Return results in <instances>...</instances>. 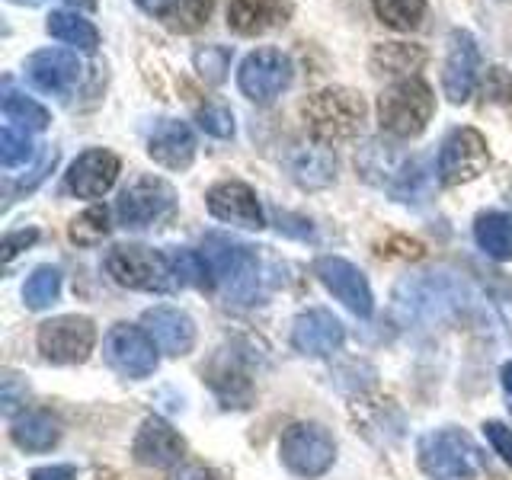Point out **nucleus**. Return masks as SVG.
I'll return each mask as SVG.
<instances>
[{
	"label": "nucleus",
	"instance_id": "f257e3e1",
	"mask_svg": "<svg viewBox=\"0 0 512 480\" xmlns=\"http://www.w3.org/2000/svg\"><path fill=\"white\" fill-rule=\"evenodd\" d=\"M477 301L471 282L452 269L407 272L394 285L391 311L404 327H432L464 314Z\"/></svg>",
	"mask_w": 512,
	"mask_h": 480
},
{
	"label": "nucleus",
	"instance_id": "f03ea898",
	"mask_svg": "<svg viewBox=\"0 0 512 480\" xmlns=\"http://www.w3.org/2000/svg\"><path fill=\"white\" fill-rule=\"evenodd\" d=\"M205 260L212 266V282L221 288L228 304H260L263 298V263L253 247L237 244L231 237L208 234L205 237Z\"/></svg>",
	"mask_w": 512,
	"mask_h": 480
},
{
	"label": "nucleus",
	"instance_id": "7ed1b4c3",
	"mask_svg": "<svg viewBox=\"0 0 512 480\" xmlns=\"http://www.w3.org/2000/svg\"><path fill=\"white\" fill-rule=\"evenodd\" d=\"M436 112V96L423 77H404L384 87L378 96V122L381 132L397 141H410L426 132Z\"/></svg>",
	"mask_w": 512,
	"mask_h": 480
},
{
	"label": "nucleus",
	"instance_id": "20e7f679",
	"mask_svg": "<svg viewBox=\"0 0 512 480\" xmlns=\"http://www.w3.org/2000/svg\"><path fill=\"white\" fill-rule=\"evenodd\" d=\"M301 112L317 144H336L356 138L365 119V100L349 87H327L314 93Z\"/></svg>",
	"mask_w": 512,
	"mask_h": 480
},
{
	"label": "nucleus",
	"instance_id": "39448f33",
	"mask_svg": "<svg viewBox=\"0 0 512 480\" xmlns=\"http://www.w3.org/2000/svg\"><path fill=\"white\" fill-rule=\"evenodd\" d=\"M106 272L109 279L122 285V288H132V292H173L180 288L173 279V266H170V256L160 253L154 247H144V244H119L106 253Z\"/></svg>",
	"mask_w": 512,
	"mask_h": 480
},
{
	"label": "nucleus",
	"instance_id": "423d86ee",
	"mask_svg": "<svg viewBox=\"0 0 512 480\" xmlns=\"http://www.w3.org/2000/svg\"><path fill=\"white\" fill-rule=\"evenodd\" d=\"M416 458L429 480H477V448L461 429H432L416 445Z\"/></svg>",
	"mask_w": 512,
	"mask_h": 480
},
{
	"label": "nucleus",
	"instance_id": "0eeeda50",
	"mask_svg": "<svg viewBox=\"0 0 512 480\" xmlns=\"http://www.w3.org/2000/svg\"><path fill=\"white\" fill-rule=\"evenodd\" d=\"M279 458L295 477H324L336 461V442L320 423H292L279 439Z\"/></svg>",
	"mask_w": 512,
	"mask_h": 480
},
{
	"label": "nucleus",
	"instance_id": "6e6552de",
	"mask_svg": "<svg viewBox=\"0 0 512 480\" xmlns=\"http://www.w3.org/2000/svg\"><path fill=\"white\" fill-rule=\"evenodd\" d=\"M295 64L282 48H256L237 68V87L256 106L276 103L279 96L292 87Z\"/></svg>",
	"mask_w": 512,
	"mask_h": 480
},
{
	"label": "nucleus",
	"instance_id": "1a4fd4ad",
	"mask_svg": "<svg viewBox=\"0 0 512 480\" xmlns=\"http://www.w3.org/2000/svg\"><path fill=\"white\" fill-rule=\"evenodd\" d=\"M173 208H176V189L167 180H160V176H135L116 199L119 224L132 231L154 228L157 221L173 215Z\"/></svg>",
	"mask_w": 512,
	"mask_h": 480
},
{
	"label": "nucleus",
	"instance_id": "9d476101",
	"mask_svg": "<svg viewBox=\"0 0 512 480\" xmlns=\"http://www.w3.org/2000/svg\"><path fill=\"white\" fill-rule=\"evenodd\" d=\"M39 352L52 365H80L96 346V324L84 314H61L45 320L36 333Z\"/></svg>",
	"mask_w": 512,
	"mask_h": 480
},
{
	"label": "nucleus",
	"instance_id": "9b49d317",
	"mask_svg": "<svg viewBox=\"0 0 512 480\" xmlns=\"http://www.w3.org/2000/svg\"><path fill=\"white\" fill-rule=\"evenodd\" d=\"M157 343L148 336L144 327L132 324H116L109 327L106 340H103V359L116 375L122 378H151L157 372Z\"/></svg>",
	"mask_w": 512,
	"mask_h": 480
},
{
	"label": "nucleus",
	"instance_id": "f8f14e48",
	"mask_svg": "<svg viewBox=\"0 0 512 480\" xmlns=\"http://www.w3.org/2000/svg\"><path fill=\"white\" fill-rule=\"evenodd\" d=\"M490 164V151H487V138L477 132V128H452L445 135L436 167H439V180L442 186H461L477 180L480 173Z\"/></svg>",
	"mask_w": 512,
	"mask_h": 480
},
{
	"label": "nucleus",
	"instance_id": "ddd939ff",
	"mask_svg": "<svg viewBox=\"0 0 512 480\" xmlns=\"http://www.w3.org/2000/svg\"><path fill=\"white\" fill-rule=\"evenodd\" d=\"M314 276L343 308H349L356 317H372L375 295H372V285L365 279V272L356 263L343 260V256H317Z\"/></svg>",
	"mask_w": 512,
	"mask_h": 480
},
{
	"label": "nucleus",
	"instance_id": "4468645a",
	"mask_svg": "<svg viewBox=\"0 0 512 480\" xmlns=\"http://www.w3.org/2000/svg\"><path fill=\"white\" fill-rule=\"evenodd\" d=\"M205 205L212 218L231 224V228H244V231H260L266 228V212L260 199H256L253 186L240 183V180H221L205 192Z\"/></svg>",
	"mask_w": 512,
	"mask_h": 480
},
{
	"label": "nucleus",
	"instance_id": "2eb2a0df",
	"mask_svg": "<svg viewBox=\"0 0 512 480\" xmlns=\"http://www.w3.org/2000/svg\"><path fill=\"white\" fill-rule=\"evenodd\" d=\"M119 173L122 164L116 154L106 148H90L71 160L68 173H64V189L77 199H103L116 186Z\"/></svg>",
	"mask_w": 512,
	"mask_h": 480
},
{
	"label": "nucleus",
	"instance_id": "dca6fc26",
	"mask_svg": "<svg viewBox=\"0 0 512 480\" xmlns=\"http://www.w3.org/2000/svg\"><path fill=\"white\" fill-rule=\"evenodd\" d=\"M477 71H480V48L471 32L455 29L452 39H448V55H445V68H442V90L448 96V103H468L474 84H477Z\"/></svg>",
	"mask_w": 512,
	"mask_h": 480
},
{
	"label": "nucleus",
	"instance_id": "f3484780",
	"mask_svg": "<svg viewBox=\"0 0 512 480\" xmlns=\"http://www.w3.org/2000/svg\"><path fill=\"white\" fill-rule=\"evenodd\" d=\"M346 343V327L343 320L327 308H311L301 311L292 324V346L301 356L311 359H327L333 352H340Z\"/></svg>",
	"mask_w": 512,
	"mask_h": 480
},
{
	"label": "nucleus",
	"instance_id": "a211bd4d",
	"mask_svg": "<svg viewBox=\"0 0 512 480\" xmlns=\"http://www.w3.org/2000/svg\"><path fill=\"white\" fill-rule=\"evenodd\" d=\"M186 452L183 436L160 416H148L132 442V455L144 468H173Z\"/></svg>",
	"mask_w": 512,
	"mask_h": 480
},
{
	"label": "nucleus",
	"instance_id": "6ab92c4d",
	"mask_svg": "<svg viewBox=\"0 0 512 480\" xmlns=\"http://www.w3.org/2000/svg\"><path fill=\"white\" fill-rule=\"evenodd\" d=\"M26 77L42 93L68 96L80 80V61L74 52H64V48H42V52L29 55Z\"/></svg>",
	"mask_w": 512,
	"mask_h": 480
},
{
	"label": "nucleus",
	"instance_id": "aec40b11",
	"mask_svg": "<svg viewBox=\"0 0 512 480\" xmlns=\"http://www.w3.org/2000/svg\"><path fill=\"white\" fill-rule=\"evenodd\" d=\"M141 327L167 356H186L196 346V320L180 308H170V304H157V308L144 311Z\"/></svg>",
	"mask_w": 512,
	"mask_h": 480
},
{
	"label": "nucleus",
	"instance_id": "412c9836",
	"mask_svg": "<svg viewBox=\"0 0 512 480\" xmlns=\"http://www.w3.org/2000/svg\"><path fill=\"white\" fill-rule=\"evenodd\" d=\"M292 20V0H231L228 29L244 39L266 36V32Z\"/></svg>",
	"mask_w": 512,
	"mask_h": 480
},
{
	"label": "nucleus",
	"instance_id": "4be33fe9",
	"mask_svg": "<svg viewBox=\"0 0 512 480\" xmlns=\"http://www.w3.org/2000/svg\"><path fill=\"white\" fill-rule=\"evenodd\" d=\"M148 154L164 170H186L196 160V135L180 119H160L148 135Z\"/></svg>",
	"mask_w": 512,
	"mask_h": 480
},
{
	"label": "nucleus",
	"instance_id": "5701e85b",
	"mask_svg": "<svg viewBox=\"0 0 512 480\" xmlns=\"http://www.w3.org/2000/svg\"><path fill=\"white\" fill-rule=\"evenodd\" d=\"M407 160H410V154L400 151L391 138H368L356 154V167L372 186L391 192L400 170L407 167Z\"/></svg>",
	"mask_w": 512,
	"mask_h": 480
},
{
	"label": "nucleus",
	"instance_id": "b1692460",
	"mask_svg": "<svg viewBox=\"0 0 512 480\" xmlns=\"http://www.w3.org/2000/svg\"><path fill=\"white\" fill-rule=\"evenodd\" d=\"M285 167L301 189H327L336 183V157L327 151V144H295L285 157Z\"/></svg>",
	"mask_w": 512,
	"mask_h": 480
},
{
	"label": "nucleus",
	"instance_id": "393cba45",
	"mask_svg": "<svg viewBox=\"0 0 512 480\" xmlns=\"http://www.w3.org/2000/svg\"><path fill=\"white\" fill-rule=\"evenodd\" d=\"M135 4L164 29L180 32V36L199 32L212 16V0H135Z\"/></svg>",
	"mask_w": 512,
	"mask_h": 480
},
{
	"label": "nucleus",
	"instance_id": "a878e982",
	"mask_svg": "<svg viewBox=\"0 0 512 480\" xmlns=\"http://www.w3.org/2000/svg\"><path fill=\"white\" fill-rule=\"evenodd\" d=\"M10 436L23 452H48L61 439V423L52 410H23L10 423Z\"/></svg>",
	"mask_w": 512,
	"mask_h": 480
},
{
	"label": "nucleus",
	"instance_id": "bb28decb",
	"mask_svg": "<svg viewBox=\"0 0 512 480\" xmlns=\"http://www.w3.org/2000/svg\"><path fill=\"white\" fill-rule=\"evenodd\" d=\"M436 173L439 167L432 164L426 154H410L407 167L400 170L397 183L391 186L388 196L404 202V205H420L432 196V183H436Z\"/></svg>",
	"mask_w": 512,
	"mask_h": 480
},
{
	"label": "nucleus",
	"instance_id": "cd10ccee",
	"mask_svg": "<svg viewBox=\"0 0 512 480\" xmlns=\"http://www.w3.org/2000/svg\"><path fill=\"white\" fill-rule=\"evenodd\" d=\"M45 32L64 45H74L77 52H96L100 48V29L74 10H55L45 20Z\"/></svg>",
	"mask_w": 512,
	"mask_h": 480
},
{
	"label": "nucleus",
	"instance_id": "c85d7f7f",
	"mask_svg": "<svg viewBox=\"0 0 512 480\" xmlns=\"http://www.w3.org/2000/svg\"><path fill=\"white\" fill-rule=\"evenodd\" d=\"M426 64V52L420 45H407V42H381L372 48V71L375 74H388V77H416Z\"/></svg>",
	"mask_w": 512,
	"mask_h": 480
},
{
	"label": "nucleus",
	"instance_id": "c756f323",
	"mask_svg": "<svg viewBox=\"0 0 512 480\" xmlns=\"http://www.w3.org/2000/svg\"><path fill=\"white\" fill-rule=\"evenodd\" d=\"M474 240L490 260L509 263L512 260V218L503 212H484L474 221Z\"/></svg>",
	"mask_w": 512,
	"mask_h": 480
},
{
	"label": "nucleus",
	"instance_id": "7c9ffc66",
	"mask_svg": "<svg viewBox=\"0 0 512 480\" xmlns=\"http://www.w3.org/2000/svg\"><path fill=\"white\" fill-rule=\"evenodd\" d=\"M170 256V266H173V279L180 288H208L215 285L212 282V266H208L205 253L202 250H192V247H176L167 253Z\"/></svg>",
	"mask_w": 512,
	"mask_h": 480
},
{
	"label": "nucleus",
	"instance_id": "2f4dec72",
	"mask_svg": "<svg viewBox=\"0 0 512 480\" xmlns=\"http://www.w3.org/2000/svg\"><path fill=\"white\" fill-rule=\"evenodd\" d=\"M4 116H7V122L26 128V132H45V128L52 125L48 109L32 100V96L20 93V90H7L4 93Z\"/></svg>",
	"mask_w": 512,
	"mask_h": 480
},
{
	"label": "nucleus",
	"instance_id": "473e14b6",
	"mask_svg": "<svg viewBox=\"0 0 512 480\" xmlns=\"http://www.w3.org/2000/svg\"><path fill=\"white\" fill-rule=\"evenodd\" d=\"M61 295V269L58 266H36L32 276L23 285V301L29 311H45L52 308Z\"/></svg>",
	"mask_w": 512,
	"mask_h": 480
},
{
	"label": "nucleus",
	"instance_id": "72a5a7b5",
	"mask_svg": "<svg viewBox=\"0 0 512 480\" xmlns=\"http://www.w3.org/2000/svg\"><path fill=\"white\" fill-rule=\"evenodd\" d=\"M378 20L394 32H410L423 23L426 0H372Z\"/></svg>",
	"mask_w": 512,
	"mask_h": 480
},
{
	"label": "nucleus",
	"instance_id": "f704fd0d",
	"mask_svg": "<svg viewBox=\"0 0 512 480\" xmlns=\"http://www.w3.org/2000/svg\"><path fill=\"white\" fill-rule=\"evenodd\" d=\"M32 154H36V144H32V135L26 128L13 122L0 128V164H4V170L26 164V160H32Z\"/></svg>",
	"mask_w": 512,
	"mask_h": 480
},
{
	"label": "nucleus",
	"instance_id": "c9c22d12",
	"mask_svg": "<svg viewBox=\"0 0 512 480\" xmlns=\"http://www.w3.org/2000/svg\"><path fill=\"white\" fill-rule=\"evenodd\" d=\"M106 234H109V212L103 205H93V208H87L84 215H77L71 221V240L80 247L100 244Z\"/></svg>",
	"mask_w": 512,
	"mask_h": 480
},
{
	"label": "nucleus",
	"instance_id": "e433bc0d",
	"mask_svg": "<svg viewBox=\"0 0 512 480\" xmlns=\"http://www.w3.org/2000/svg\"><path fill=\"white\" fill-rule=\"evenodd\" d=\"M192 61H196V71L202 74L205 84H221L231 71V48L228 45H205L192 55Z\"/></svg>",
	"mask_w": 512,
	"mask_h": 480
},
{
	"label": "nucleus",
	"instance_id": "4c0bfd02",
	"mask_svg": "<svg viewBox=\"0 0 512 480\" xmlns=\"http://www.w3.org/2000/svg\"><path fill=\"white\" fill-rule=\"evenodd\" d=\"M196 122L212 138H234V112L228 106H202L196 112Z\"/></svg>",
	"mask_w": 512,
	"mask_h": 480
},
{
	"label": "nucleus",
	"instance_id": "58836bf2",
	"mask_svg": "<svg viewBox=\"0 0 512 480\" xmlns=\"http://www.w3.org/2000/svg\"><path fill=\"white\" fill-rule=\"evenodd\" d=\"M484 96L512 109V74L506 68H490V74L484 80Z\"/></svg>",
	"mask_w": 512,
	"mask_h": 480
},
{
	"label": "nucleus",
	"instance_id": "ea45409f",
	"mask_svg": "<svg viewBox=\"0 0 512 480\" xmlns=\"http://www.w3.org/2000/svg\"><path fill=\"white\" fill-rule=\"evenodd\" d=\"M26 394V381H20L16 375H4V384H0V410H4V416H13L20 410V404H26Z\"/></svg>",
	"mask_w": 512,
	"mask_h": 480
},
{
	"label": "nucleus",
	"instance_id": "a19ab883",
	"mask_svg": "<svg viewBox=\"0 0 512 480\" xmlns=\"http://www.w3.org/2000/svg\"><path fill=\"white\" fill-rule=\"evenodd\" d=\"M484 436L493 445V452L512 468V429L500 420H490V423H484Z\"/></svg>",
	"mask_w": 512,
	"mask_h": 480
},
{
	"label": "nucleus",
	"instance_id": "79ce46f5",
	"mask_svg": "<svg viewBox=\"0 0 512 480\" xmlns=\"http://www.w3.org/2000/svg\"><path fill=\"white\" fill-rule=\"evenodd\" d=\"M39 240V231L36 228H23V231H10L7 237H4V263H10V260H16L23 250H29L32 244Z\"/></svg>",
	"mask_w": 512,
	"mask_h": 480
},
{
	"label": "nucleus",
	"instance_id": "37998d69",
	"mask_svg": "<svg viewBox=\"0 0 512 480\" xmlns=\"http://www.w3.org/2000/svg\"><path fill=\"white\" fill-rule=\"evenodd\" d=\"M29 480H77V468L71 464H48V468H36Z\"/></svg>",
	"mask_w": 512,
	"mask_h": 480
},
{
	"label": "nucleus",
	"instance_id": "c03bdc74",
	"mask_svg": "<svg viewBox=\"0 0 512 480\" xmlns=\"http://www.w3.org/2000/svg\"><path fill=\"white\" fill-rule=\"evenodd\" d=\"M170 480H212V474L199 468V464H180V468L170 474Z\"/></svg>",
	"mask_w": 512,
	"mask_h": 480
},
{
	"label": "nucleus",
	"instance_id": "a18cd8bd",
	"mask_svg": "<svg viewBox=\"0 0 512 480\" xmlns=\"http://www.w3.org/2000/svg\"><path fill=\"white\" fill-rule=\"evenodd\" d=\"M500 381H503V391L512 397V362L503 365V372H500Z\"/></svg>",
	"mask_w": 512,
	"mask_h": 480
},
{
	"label": "nucleus",
	"instance_id": "49530a36",
	"mask_svg": "<svg viewBox=\"0 0 512 480\" xmlns=\"http://www.w3.org/2000/svg\"><path fill=\"white\" fill-rule=\"evenodd\" d=\"M71 4H84V7H96V0H71Z\"/></svg>",
	"mask_w": 512,
	"mask_h": 480
}]
</instances>
